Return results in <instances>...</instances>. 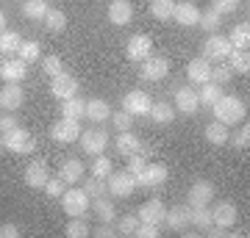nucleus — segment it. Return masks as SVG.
Listing matches in <instances>:
<instances>
[{"label":"nucleus","mask_w":250,"mask_h":238,"mask_svg":"<svg viewBox=\"0 0 250 238\" xmlns=\"http://www.w3.org/2000/svg\"><path fill=\"white\" fill-rule=\"evenodd\" d=\"M197 25L203 28V31H208V34H220L223 31V14H217L214 9H206V11H200Z\"/></svg>","instance_id":"7c9ffc66"},{"label":"nucleus","mask_w":250,"mask_h":238,"mask_svg":"<svg viewBox=\"0 0 250 238\" xmlns=\"http://www.w3.org/2000/svg\"><path fill=\"white\" fill-rule=\"evenodd\" d=\"M111 172H114V169H111V158H106V155H98V158H95V164H92V177L106 180Z\"/></svg>","instance_id":"c03bdc74"},{"label":"nucleus","mask_w":250,"mask_h":238,"mask_svg":"<svg viewBox=\"0 0 250 238\" xmlns=\"http://www.w3.org/2000/svg\"><path fill=\"white\" fill-rule=\"evenodd\" d=\"M3 147L9 152H17V155H28V152L36 150V141L31 139V133L25 130V128H14V130L3 133Z\"/></svg>","instance_id":"f03ea898"},{"label":"nucleus","mask_w":250,"mask_h":238,"mask_svg":"<svg viewBox=\"0 0 250 238\" xmlns=\"http://www.w3.org/2000/svg\"><path fill=\"white\" fill-rule=\"evenodd\" d=\"M25 75H28V67H25V61H20V58L0 64V78L6 80V83H22Z\"/></svg>","instance_id":"412c9836"},{"label":"nucleus","mask_w":250,"mask_h":238,"mask_svg":"<svg viewBox=\"0 0 250 238\" xmlns=\"http://www.w3.org/2000/svg\"><path fill=\"white\" fill-rule=\"evenodd\" d=\"M136 238H159V224H147V221H139L134 230Z\"/></svg>","instance_id":"864d4df0"},{"label":"nucleus","mask_w":250,"mask_h":238,"mask_svg":"<svg viewBox=\"0 0 250 238\" xmlns=\"http://www.w3.org/2000/svg\"><path fill=\"white\" fill-rule=\"evenodd\" d=\"M83 175H86V166H83V161H78V158L64 161L62 169H59V177H62L67 185H72V183H78V180H83Z\"/></svg>","instance_id":"b1692460"},{"label":"nucleus","mask_w":250,"mask_h":238,"mask_svg":"<svg viewBox=\"0 0 250 238\" xmlns=\"http://www.w3.org/2000/svg\"><path fill=\"white\" fill-rule=\"evenodd\" d=\"M223 97V86H217V83H211V80H208V83H203V86H200V92H197V100H200V106H214L217 100Z\"/></svg>","instance_id":"f704fd0d"},{"label":"nucleus","mask_w":250,"mask_h":238,"mask_svg":"<svg viewBox=\"0 0 250 238\" xmlns=\"http://www.w3.org/2000/svg\"><path fill=\"white\" fill-rule=\"evenodd\" d=\"M62 208L67 216H86V211H89V194L83 191V188H67L62 197Z\"/></svg>","instance_id":"7ed1b4c3"},{"label":"nucleus","mask_w":250,"mask_h":238,"mask_svg":"<svg viewBox=\"0 0 250 238\" xmlns=\"http://www.w3.org/2000/svg\"><path fill=\"white\" fill-rule=\"evenodd\" d=\"M3 31H6V14L0 11V34H3Z\"/></svg>","instance_id":"13d9d810"},{"label":"nucleus","mask_w":250,"mask_h":238,"mask_svg":"<svg viewBox=\"0 0 250 238\" xmlns=\"http://www.w3.org/2000/svg\"><path fill=\"white\" fill-rule=\"evenodd\" d=\"M145 166H147V155H145V152H134V155H128V172H131L134 177L139 175Z\"/></svg>","instance_id":"3c124183"},{"label":"nucleus","mask_w":250,"mask_h":238,"mask_svg":"<svg viewBox=\"0 0 250 238\" xmlns=\"http://www.w3.org/2000/svg\"><path fill=\"white\" fill-rule=\"evenodd\" d=\"M22 103H25V92L20 83H6L0 89V108L3 111H20Z\"/></svg>","instance_id":"ddd939ff"},{"label":"nucleus","mask_w":250,"mask_h":238,"mask_svg":"<svg viewBox=\"0 0 250 238\" xmlns=\"http://www.w3.org/2000/svg\"><path fill=\"white\" fill-rule=\"evenodd\" d=\"M150 106H153V100L147 97L145 92H139V89H131V92L123 97V111H128L131 116L150 114Z\"/></svg>","instance_id":"f8f14e48"},{"label":"nucleus","mask_w":250,"mask_h":238,"mask_svg":"<svg viewBox=\"0 0 250 238\" xmlns=\"http://www.w3.org/2000/svg\"><path fill=\"white\" fill-rule=\"evenodd\" d=\"M189 224L203 233L208 224H214L211 221V208H206V205H189Z\"/></svg>","instance_id":"c85d7f7f"},{"label":"nucleus","mask_w":250,"mask_h":238,"mask_svg":"<svg viewBox=\"0 0 250 238\" xmlns=\"http://www.w3.org/2000/svg\"><path fill=\"white\" fill-rule=\"evenodd\" d=\"M78 141H81V150L86 152V155H103L108 147V130H103V128L81 130Z\"/></svg>","instance_id":"20e7f679"},{"label":"nucleus","mask_w":250,"mask_h":238,"mask_svg":"<svg viewBox=\"0 0 250 238\" xmlns=\"http://www.w3.org/2000/svg\"><path fill=\"white\" fill-rule=\"evenodd\" d=\"M92 236H98V238H108V236H117V227H111V224H100V227L92 230Z\"/></svg>","instance_id":"4d7b16f0"},{"label":"nucleus","mask_w":250,"mask_h":238,"mask_svg":"<svg viewBox=\"0 0 250 238\" xmlns=\"http://www.w3.org/2000/svg\"><path fill=\"white\" fill-rule=\"evenodd\" d=\"M64 233L70 238H83V236H89V224L83 221V216H75V221H67Z\"/></svg>","instance_id":"37998d69"},{"label":"nucleus","mask_w":250,"mask_h":238,"mask_svg":"<svg viewBox=\"0 0 250 238\" xmlns=\"http://www.w3.org/2000/svg\"><path fill=\"white\" fill-rule=\"evenodd\" d=\"M83 191L89 194V200H95V197H103V194H108V188H106V180H100V177H83Z\"/></svg>","instance_id":"79ce46f5"},{"label":"nucleus","mask_w":250,"mask_h":238,"mask_svg":"<svg viewBox=\"0 0 250 238\" xmlns=\"http://www.w3.org/2000/svg\"><path fill=\"white\" fill-rule=\"evenodd\" d=\"M42 72H45L47 78H53L59 72H64V61L59 55H45V61H42Z\"/></svg>","instance_id":"de8ad7c7"},{"label":"nucleus","mask_w":250,"mask_h":238,"mask_svg":"<svg viewBox=\"0 0 250 238\" xmlns=\"http://www.w3.org/2000/svg\"><path fill=\"white\" fill-rule=\"evenodd\" d=\"M150 116L156 125H170L175 119V106H170V103H156V106H150Z\"/></svg>","instance_id":"e433bc0d"},{"label":"nucleus","mask_w":250,"mask_h":238,"mask_svg":"<svg viewBox=\"0 0 250 238\" xmlns=\"http://www.w3.org/2000/svg\"><path fill=\"white\" fill-rule=\"evenodd\" d=\"M172 9H175V0H150V14L159 22L172 19Z\"/></svg>","instance_id":"58836bf2"},{"label":"nucleus","mask_w":250,"mask_h":238,"mask_svg":"<svg viewBox=\"0 0 250 238\" xmlns=\"http://www.w3.org/2000/svg\"><path fill=\"white\" fill-rule=\"evenodd\" d=\"M164 213H167V208H164V202L161 200H147V202L139 208V221H147V224H159V221H164Z\"/></svg>","instance_id":"4be33fe9"},{"label":"nucleus","mask_w":250,"mask_h":238,"mask_svg":"<svg viewBox=\"0 0 250 238\" xmlns=\"http://www.w3.org/2000/svg\"><path fill=\"white\" fill-rule=\"evenodd\" d=\"M211 9L217 14H233V11H239V0H211Z\"/></svg>","instance_id":"603ef678"},{"label":"nucleus","mask_w":250,"mask_h":238,"mask_svg":"<svg viewBox=\"0 0 250 238\" xmlns=\"http://www.w3.org/2000/svg\"><path fill=\"white\" fill-rule=\"evenodd\" d=\"M20 236H22V230L17 224H11V221L0 224V238H20Z\"/></svg>","instance_id":"5fc2aeb1"},{"label":"nucleus","mask_w":250,"mask_h":238,"mask_svg":"<svg viewBox=\"0 0 250 238\" xmlns=\"http://www.w3.org/2000/svg\"><path fill=\"white\" fill-rule=\"evenodd\" d=\"M50 94H53L56 100L75 97V94H78V80L72 78L67 70L59 72V75H53V78H50Z\"/></svg>","instance_id":"9d476101"},{"label":"nucleus","mask_w":250,"mask_h":238,"mask_svg":"<svg viewBox=\"0 0 250 238\" xmlns=\"http://www.w3.org/2000/svg\"><path fill=\"white\" fill-rule=\"evenodd\" d=\"M231 50H233V47H231V42H228V36L208 34V39H206V44H203V58L208 64H220V61L228 58Z\"/></svg>","instance_id":"39448f33"},{"label":"nucleus","mask_w":250,"mask_h":238,"mask_svg":"<svg viewBox=\"0 0 250 238\" xmlns=\"http://www.w3.org/2000/svg\"><path fill=\"white\" fill-rule=\"evenodd\" d=\"M228 42H231V47L248 50V44H250V22H236L233 31H231V36H228Z\"/></svg>","instance_id":"473e14b6"},{"label":"nucleus","mask_w":250,"mask_h":238,"mask_svg":"<svg viewBox=\"0 0 250 238\" xmlns=\"http://www.w3.org/2000/svg\"><path fill=\"white\" fill-rule=\"evenodd\" d=\"M200 111V100H197V92L189 86H178L175 89V114L184 116H195Z\"/></svg>","instance_id":"9b49d317"},{"label":"nucleus","mask_w":250,"mask_h":238,"mask_svg":"<svg viewBox=\"0 0 250 238\" xmlns=\"http://www.w3.org/2000/svg\"><path fill=\"white\" fill-rule=\"evenodd\" d=\"M0 64H3V53H0Z\"/></svg>","instance_id":"052dcab7"},{"label":"nucleus","mask_w":250,"mask_h":238,"mask_svg":"<svg viewBox=\"0 0 250 238\" xmlns=\"http://www.w3.org/2000/svg\"><path fill=\"white\" fill-rule=\"evenodd\" d=\"M17 116L14 114H3L0 116V133H9V130H14V128H17Z\"/></svg>","instance_id":"6e6d98bb"},{"label":"nucleus","mask_w":250,"mask_h":238,"mask_svg":"<svg viewBox=\"0 0 250 238\" xmlns=\"http://www.w3.org/2000/svg\"><path fill=\"white\" fill-rule=\"evenodd\" d=\"M225 64H228L233 72H239V75H248V72H250V53H248V50H239V47H233L231 53H228V58H225Z\"/></svg>","instance_id":"c756f323"},{"label":"nucleus","mask_w":250,"mask_h":238,"mask_svg":"<svg viewBox=\"0 0 250 238\" xmlns=\"http://www.w3.org/2000/svg\"><path fill=\"white\" fill-rule=\"evenodd\" d=\"M228 141H231L236 150H248V147H250V125L245 122V128H239L233 136H228Z\"/></svg>","instance_id":"49530a36"},{"label":"nucleus","mask_w":250,"mask_h":238,"mask_svg":"<svg viewBox=\"0 0 250 238\" xmlns=\"http://www.w3.org/2000/svg\"><path fill=\"white\" fill-rule=\"evenodd\" d=\"M170 75V61L167 58H161V55H156V58H145L142 61V78L145 80H164Z\"/></svg>","instance_id":"2eb2a0df"},{"label":"nucleus","mask_w":250,"mask_h":238,"mask_svg":"<svg viewBox=\"0 0 250 238\" xmlns=\"http://www.w3.org/2000/svg\"><path fill=\"white\" fill-rule=\"evenodd\" d=\"M62 116H70V119H81L83 116V111H86V100H81L78 94L70 100H62Z\"/></svg>","instance_id":"72a5a7b5"},{"label":"nucleus","mask_w":250,"mask_h":238,"mask_svg":"<svg viewBox=\"0 0 250 238\" xmlns=\"http://www.w3.org/2000/svg\"><path fill=\"white\" fill-rule=\"evenodd\" d=\"M108 119H111V125L117 128V133L131 130V128H134V116L128 114V111H114V114L108 116Z\"/></svg>","instance_id":"a18cd8bd"},{"label":"nucleus","mask_w":250,"mask_h":238,"mask_svg":"<svg viewBox=\"0 0 250 238\" xmlns=\"http://www.w3.org/2000/svg\"><path fill=\"white\" fill-rule=\"evenodd\" d=\"M136 224H139V216L128 213V216H123V219L117 221V233H120V236H134Z\"/></svg>","instance_id":"09e8293b"},{"label":"nucleus","mask_w":250,"mask_h":238,"mask_svg":"<svg viewBox=\"0 0 250 238\" xmlns=\"http://www.w3.org/2000/svg\"><path fill=\"white\" fill-rule=\"evenodd\" d=\"M92 208H95V213L100 216V221H111L117 219V208H114V202H111V194H103V197H95L92 200Z\"/></svg>","instance_id":"bb28decb"},{"label":"nucleus","mask_w":250,"mask_h":238,"mask_svg":"<svg viewBox=\"0 0 250 238\" xmlns=\"http://www.w3.org/2000/svg\"><path fill=\"white\" fill-rule=\"evenodd\" d=\"M125 55L131 58V61H139L142 64L145 58H150L153 55V39L147 34H134L125 44Z\"/></svg>","instance_id":"1a4fd4ad"},{"label":"nucleus","mask_w":250,"mask_h":238,"mask_svg":"<svg viewBox=\"0 0 250 238\" xmlns=\"http://www.w3.org/2000/svg\"><path fill=\"white\" fill-rule=\"evenodd\" d=\"M114 150L120 152V155H134V152L142 150V141L136 139L131 130H123L120 136H117V141H114Z\"/></svg>","instance_id":"a878e982"},{"label":"nucleus","mask_w":250,"mask_h":238,"mask_svg":"<svg viewBox=\"0 0 250 238\" xmlns=\"http://www.w3.org/2000/svg\"><path fill=\"white\" fill-rule=\"evenodd\" d=\"M164 221H167L172 230L189 227V202H187V205H172V208H167V213H164Z\"/></svg>","instance_id":"393cba45"},{"label":"nucleus","mask_w":250,"mask_h":238,"mask_svg":"<svg viewBox=\"0 0 250 238\" xmlns=\"http://www.w3.org/2000/svg\"><path fill=\"white\" fill-rule=\"evenodd\" d=\"M211 114H214L217 122H223V125H239L245 119V103L236 94H223L211 106Z\"/></svg>","instance_id":"f257e3e1"},{"label":"nucleus","mask_w":250,"mask_h":238,"mask_svg":"<svg viewBox=\"0 0 250 238\" xmlns=\"http://www.w3.org/2000/svg\"><path fill=\"white\" fill-rule=\"evenodd\" d=\"M203 136H206V141L208 144H214V147H223V144H228V125H223V122H211V125H206V130H203Z\"/></svg>","instance_id":"cd10ccee"},{"label":"nucleus","mask_w":250,"mask_h":238,"mask_svg":"<svg viewBox=\"0 0 250 238\" xmlns=\"http://www.w3.org/2000/svg\"><path fill=\"white\" fill-rule=\"evenodd\" d=\"M0 150H6V147H3V133H0Z\"/></svg>","instance_id":"bf43d9fd"},{"label":"nucleus","mask_w":250,"mask_h":238,"mask_svg":"<svg viewBox=\"0 0 250 238\" xmlns=\"http://www.w3.org/2000/svg\"><path fill=\"white\" fill-rule=\"evenodd\" d=\"M172 19L178 22V25L189 28V25H197V19H200V9H197L195 3H175V9H172Z\"/></svg>","instance_id":"6ab92c4d"},{"label":"nucleus","mask_w":250,"mask_h":238,"mask_svg":"<svg viewBox=\"0 0 250 238\" xmlns=\"http://www.w3.org/2000/svg\"><path fill=\"white\" fill-rule=\"evenodd\" d=\"M39 55H42V47H39V42H36V39L22 42V44H20V50H17V58H20V61H25V64L39 61Z\"/></svg>","instance_id":"4c0bfd02"},{"label":"nucleus","mask_w":250,"mask_h":238,"mask_svg":"<svg viewBox=\"0 0 250 238\" xmlns=\"http://www.w3.org/2000/svg\"><path fill=\"white\" fill-rule=\"evenodd\" d=\"M42 22H45V28L50 31V34H62L64 28H67V14H64L62 9H50Z\"/></svg>","instance_id":"c9c22d12"},{"label":"nucleus","mask_w":250,"mask_h":238,"mask_svg":"<svg viewBox=\"0 0 250 238\" xmlns=\"http://www.w3.org/2000/svg\"><path fill=\"white\" fill-rule=\"evenodd\" d=\"M106 188L111 197H120V200H125V197L134 194L136 188V177L125 169V172H111V175L106 177Z\"/></svg>","instance_id":"0eeeda50"},{"label":"nucleus","mask_w":250,"mask_h":238,"mask_svg":"<svg viewBox=\"0 0 250 238\" xmlns=\"http://www.w3.org/2000/svg\"><path fill=\"white\" fill-rule=\"evenodd\" d=\"M187 78L195 83V86H203V83H208V78H211V64L206 61V58H192L187 67Z\"/></svg>","instance_id":"aec40b11"},{"label":"nucleus","mask_w":250,"mask_h":238,"mask_svg":"<svg viewBox=\"0 0 250 238\" xmlns=\"http://www.w3.org/2000/svg\"><path fill=\"white\" fill-rule=\"evenodd\" d=\"M231 78H233V70L228 67L225 61H220L217 67H211V83H217V86H225V83H231Z\"/></svg>","instance_id":"a19ab883"},{"label":"nucleus","mask_w":250,"mask_h":238,"mask_svg":"<svg viewBox=\"0 0 250 238\" xmlns=\"http://www.w3.org/2000/svg\"><path fill=\"white\" fill-rule=\"evenodd\" d=\"M236 219H239V213H236V205L233 202H217L214 208H211V221H214L217 227H233L236 224Z\"/></svg>","instance_id":"dca6fc26"},{"label":"nucleus","mask_w":250,"mask_h":238,"mask_svg":"<svg viewBox=\"0 0 250 238\" xmlns=\"http://www.w3.org/2000/svg\"><path fill=\"white\" fill-rule=\"evenodd\" d=\"M81 119H70V116H62V119H56L53 125H50V136H53V141H59V144H72V141H78L81 136Z\"/></svg>","instance_id":"423d86ee"},{"label":"nucleus","mask_w":250,"mask_h":238,"mask_svg":"<svg viewBox=\"0 0 250 238\" xmlns=\"http://www.w3.org/2000/svg\"><path fill=\"white\" fill-rule=\"evenodd\" d=\"M167 177H170V169L164 166V164H150V161H147V166L136 175V185H142V188H156V185L167 183Z\"/></svg>","instance_id":"6e6552de"},{"label":"nucleus","mask_w":250,"mask_h":238,"mask_svg":"<svg viewBox=\"0 0 250 238\" xmlns=\"http://www.w3.org/2000/svg\"><path fill=\"white\" fill-rule=\"evenodd\" d=\"M45 191L50 197H53V200H59V197L64 194V191H67V183H64L62 177H47V183H45Z\"/></svg>","instance_id":"8fccbe9b"},{"label":"nucleus","mask_w":250,"mask_h":238,"mask_svg":"<svg viewBox=\"0 0 250 238\" xmlns=\"http://www.w3.org/2000/svg\"><path fill=\"white\" fill-rule=\"evenodd\" d=\"M20 44H22V36H20L17 31H3V34H0V53L3 55L17 53Z\"/></svg>","instance_id":"ea45409f"},{"label":"nucleus","mask_w":250,"mask_h":238,"mask_svg":"<svg viewBox=\"0 0 250 238\" xmlns=\"http://www.w3.org/2000/svg\"><path fill=\"white\" fill-rule=\"evenodd\" d=\"M47 11H50L47 0H25V3H22V14H25L28 19H34V22H42Z\"/></svg>","instance_id":"2f4dec72"},{"label":"nucleus","mask_w":250,"mask_h":238,"mask_svg":"<svg viewBox=\"0 0 250 238\" xmlns=\"http://www.w3.org/2000/svg\"><path fill=\"white\" fill-rule=\"evenodd\" d=\"M131 19H134V6H131L128 0H111V3H108V22H111V25L123 28V25H128Z\"/></svg>","instance_id":"4468645a"},{"label":"nucleus","mask_w":250,"mask_h":238,"mask_svg":"<svg viewBox=\"0 0 250 238\" xmlns=\"http://www.w3.org/2000/svg\"><path fill=\"white\" fill-rule=\"evenodd\" d=\"M83 116H86L89 122L103 125V122H108V116H111V106H108L103 97H92V100H86V111H83Z\"/></svg>","instance_id":"a211bd4d"},{"label":"nucleus","mask_w":250,"mask_h":238,"mask_svg":"<svg viewBox=\"0 0 250 238\" xmlns=\"http://www.w3.org/2000/svg\"><path fill=\"white\" fill-rule=\"evenodd\" d=\"M214 200V185L206 183V180H195V183L189 185L187 191V202L189 205H208Z\"/></svg>","instance_id":"f3484780"},{"label":"nucleus","mask_w":250,"mask_h":238,"mask_svg":"<svg viewBox=\"0 0 250 238\" xmlns=\"http://www.w3.org/2000/svg\"><path fill=\"white\" fill-rule=\"evenodd\" d=\"M47 177H50V172H47V164H45V161H34V164H28V169H25V183L31 185V188H45Z\"/></svg>","instance_id":"5701e85b"}]
</instances>
